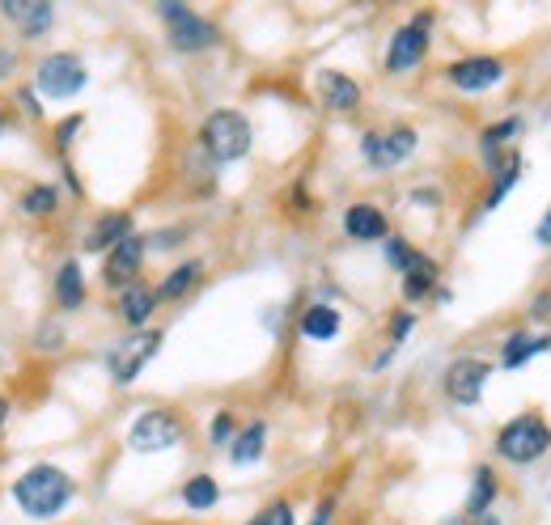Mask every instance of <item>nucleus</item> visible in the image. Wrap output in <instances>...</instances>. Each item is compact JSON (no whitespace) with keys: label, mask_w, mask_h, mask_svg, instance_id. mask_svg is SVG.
<instances>
[{"label":"nucleus","mask_w":551,"mask_h":525,"mask_svg":"<svg viewBox=\"0 0 551 525\" xmlns=\"http://www.w3.org/2000/svg\"><path fill=\"white\" fill-rule=\"evenodd\" d=\"M13 500L26 517L51 521L68 509V500H73V479H68L60 466H30L26 475L13 483Z\"/></svg>","instance_id":"nucleus-1"},{"label":"nucleus","mask_w":551,"mask_h":525,"mask_svg":"<svg viewBox=\"0 0 551 525\" xmlns=\"http://www.w3.org/2000/svg\"><path fill=\"white\" fill-rule=\"evenodd\" d=\"M547 449H551V428L539 415H518V420H509L496 432V454L505 462H518V466L539 462Z\"/></svg>","instance_id":"nucleus-2"},{"label":"nucleus","mask_w":551,"mask_h":525,"mask_svg":"<svg viewBox=\"0 0 551 525\" xmlns=\"http://www.w3.org/2000/svg\"><path fill=\"white\" fill-rule=\"evenodd\" d=\"M200 140L212 161H238L251 153V123L238 111H212L200 128Z\"/></svg>","instance_id":"nucleus-3"},{"label":"nucleus","mask_w":551,"mask_h":525,"mask_svg":"<svg viewBox=\"0 0 551 525\" xmlns=\"http://www.w3.org/2000/svg\"><path fill=\"white\" fill-rule=\"evenodd\" d=\"M162 22H166V34H170V47L174 51H208L221 43V30L208 22V17H200L195 9L179 5V0H166L162 9Z\"/></svg>","instance_id":"nucleus-4"},{"label":"nucleus","mask_w":551,"mask_h":525,"mask_svg":"<svg viewBox=\"0 0 551 525\" xmlns=\"http://www.w3.org/2000/svg\"><path fill=\"white\" fill-rule=\"evenodd\" d=\"M162 331H136V335H128V339H119L111 352H106V373L115 377L119 386H132L140 373H145V365L149 360L162 352Z\"/></svg>","instance_id":"nucleus-5"},{"label":"nucleus","mask_w":551,"mask_h":525,"mask_svg":"<svg viewBox=\"0 0 551 525\" xmlns=\"http://www.w3.org/2000/svg\"><path fill=\"white\" fill-rule=\"evenodd\" d=\"M85 81H90V72H85L81 56H73V51H56V56L39 60V72H34V85L47 98H77Z\"/></svg>","instance_id":"nucleus-6"},{"label":"nucleus","mask_w":551,"mask_h":525,"mask_svg":"<svg viewBox=\"0 0 551 525\" xmlns=\"http://www.w3.org/2000/svg\"><path fill=\"white\" fill-rule=\"evenodd\" d=\"M183 441V420L174 411H145L128 432V445L136 454H162Z\"/></svg>","instance_id":"nucleus-7"},{"label":"nucleus","mask_w":551,"mask_h":525,"mask_svg":"<svg viewBox=\"0 0 551 525\" xmlns=\"http://www.w3.org/2000/svg\"><path fill=\"white\" fill-rule=\"evenodd\" d=\"M416 153V132L412 128H390V132H365L361 140V157L373 170H395L399 161Z\"/></svg>","instance_id":"nucleus-8"},{"label":"nucleus","mask_w":551,"mask_h":525,"mask_svg":"<svg viewBox=\"0 0 551 525\" xmlns=\"http://www.w3.org/2000/svg\"><path fill=\"white\" fill-rule=\"evenodd\" d=\"M429 22L433 13H420L412 26L395 30V39L386 47V72H412L424 60V51H429Z\"/></svg>","instance_id":"nucleus-9"},{"label":"nucleus","mask_w":551,"mask_h":525,"mask_svg":"<svg viewBox=\"0 0 551 525\" xmlns=\"http://www.w3.org/2000/svg\"><path fill=\"white\" fill-rule=\"evenodd\" d=\"M488 377H492V365H488V360H475V356L454 360V365L446 369V394H450V403L475 407L479 398H484Z\"/></svg>","instance_id":"nucleus-10"},{"label":"nucleus","mask_w":551,"mask_h":525,"mask_svg":"<svg viewBox=\"0 0 551 525\" xmlns=\"http://www.w3.org/2000/svg\"><path fill=\"white\" fill-rule=\"evenodd\" d=\"M145 250H149V238H140V233H128L115 250H106V267H102V280L106 284H119V288H128L136 284V271L140 263H145Z\"/></svg>","instance_id":"nucleus-11"},{"label":"nucleus","mask_w":551,"mask_h":525,"mask_svg":"<svg viewBox=\"0 0 551 525\" xmlns=\"http://www.w3.org/2000/svg\"><path fill=\"white\" fill-rule=\"evenodd\" d=\"M446 77H450L454 89H462V94H484V89H492L505 77V64L496 56H467V60L450 64Z\"/></svg>","instance_id":"nucleus-12"},{"label":"nucleus","mask_w":551,"mask_h":525,"mask_svg":"<svg viewBox=\"0 0 551 525\" xmlns=\"http://www.w3.org/2000/svg\"><path fill=\"white\" fill-rule=\"evenodd\" d=\"M0 13H5L9 22L22 26V39H43L47 26H51V17H56V9H51L47 0H5Z\"/></svg>","instance_id":"nucleus-13"},{"label":"nucleus","mask_w":551,"mask_h":525,"mask_svg":"<svg viewBox=\"0 0 551 525\" xmlns=\"http://www.w3.org/2000/svg\"><path fill=\"white\" fill-rule=\"evenodd\" d=\"M318 98H323V106H331V111H357V106H361V85L352 77H344V72L323 68V72H318Z\"/></svg>","instance_id":"nucleus-14"},{"label":"nucleus","mask_w":551,"mask_h":525,"mask_svg":"<svg viewBox=\"0 0 551 525\" xmlns=\"http://www.w3.org/2000/svg\"><path fill=\"white\" fill-rule=\"evenodd\" d=\"M344 233L352 242H382L386 238V216L382 208H373V204H352L344 212Z\"/></svg>","instance_id":"nucleus-15"},{"label":"nucleus","mask_w":551,"mask_h":525,"mask_svg":"<svg viewBox=\"0 0 551 525\" xmlns=\"http://www.w3.org/2000/svg\"><path fill=\"white\" fill-rule=\"evenodd\" d=\"M153 310H157V288L136 280L119 293V318L128 322V327H145V322L153 318Z\"/></svg>","instance_id":"nucleus-16"},{"label":"nucleus","mask_w":551,"mask_h":525,"mask_svg":"<svg viewBox=\"0 0 551 525\" xmlns=\"http://www.w3.org/2000/svg\"><path fill=\"white\" fill-rule=\"evenodd\" d=\"M128 233H132V216L128 212H106V216H98L90 238H85V250H115Z\"/></svg>","instance_id":"nucleus-17"},{"label":"nucleus","mask_w":551,"mask_h":525,"mask_svg":"<svg viewBox=\"0 0 551 525\" xmlns=\"http://www.w3.org/2000/svg\"><path fill=\"white\" fill-rule=\"evenodd\" d=\"M56 301H60V310H81L85 305V276L77 259H68L56 271Z\"/></svg>","instance_id":"nucleus-18"},{"label":"nucleus","mask_w":551,"mask_h":525,"mask_svg":"<svg viewBox=\"0 0 551 525\" xmlns=\"http://www.w3.org/2000/svg\"><path fill=\"white\" fill-rule=\"evenodd\" d=\"M301 335L314 343H331L340 335V314H335L331 305H310V310L301 314Z\"/></svg>","instance_id":"nucleus-19"},{"label":"nucleus","mask_w":551,"mask_h":525,"mask_svg":"<svg viewBox=\"0 0 551 525\" xmlns=\"http://www.w3.org/2000/svg\"><path fill=\"white\" fill-rule=\"evenodd\" d=\"M547 348H551V339H543V335H509L505 352H501V369H522L526 360H535Z\"/></svg>","instance_id":"nucleus-20"},{"label":"nucleus","mask_w":551,"mask_h":525,"mask_svg":"<svg viewBox=\"0 0 551 525\" xmlns=\"http://www.w3.org/2000/svg\"><path fill=\"white\" fill-rule=\"evenodd\" d=\"M204 276V263H183V267H174L170 276L157 284V301H183L195 284H200Z\"/></svg>","instance_id":"nucleus-21"},{"label":"nucleus","mask_w":551,"mask_h":525,"mask_svg":"<svg viewBox=\"0 0 551 525\" xmlns=\"http://www.w3.org/2000/svg\"><path fill=\"white\" fill-rule=\"evenodd\" d=\"M263 445H268V424H251V428H242L234 445H229V458H234L238 466H251L263 458Z\"/></svg>","instance_id":"nucleus-22"},{"label":"nucleus","mask_w":551,"mask_h":525,"mask_svg":"<svg viewBox=\"0 0 551 525\" xmlns=\"http://www.w3.org/2000/svg\"><path fill=\"white\" fill-rule=\"evenodd\" d=\"M217 500H221V487H217V479H212V475L187 479V487H183V504H187V509L204 513V509H217Z\"/></svg>","instance_id":"nucleus-23"},{"label":"nucleus","mask_w":551,"mask_h":525,"mask_svg":"<svg viewBox=\"0 0 551 525\" xmlns=\"http://www.w3.org/2000/svg\"><path fill=\"white\" fill-rule=\"evenodd\" d=\"M433 284H437V263L424 255V259L403 276V297H407V301H420V297L433 293Z\"/></svg>","instance_id":"nucleus-24"},{"label":"nucleus","mask_w":551,"mask_h":525,"mask_svg":"<svg viewBox=\"0 0 551 525\" xmlns=\"http://www.w3.org/2000/svg\"><path fill=\"white\" fill-rule=\"evenodd\" d=\"M492 500H496V475H492L488 466H479V470H475V487H471V500H467V509H462V513H467V517H484Z\"/></svg>","instance_id":"nucleus-25"},{"label":"nucleus","mask_w":551,"mask_h":525,"mask_svg":"<svg viewBox=\"0 0 551 525\" xmlns=\"http://www.w3.org/2000/svg\"><path fill=\"white\" fill-rule=\"evenodd\" d=\"M56 208H60V191L47 187V183L30 187V191L22 195V212H26V216H51Z\"/></svg>","instance_id":"nucleus-26"},{"label":"nucleus","mask_w":551,"mask_h":525,"mask_svg":"<svg viewBox=\"0 0 551 525\" xmlns=\"http://www.w3.org/2000/svg\"><path fill=\"white\" fill-rule=\"evenodd\" d=\"M522 132V119H505V123H492V128L484 132V157H488V166H496V149H501V144H509L513 136ZM501 170V166H496Z\"/></svg>","instance_id":"nucleus-27"},{"label":"nucleus","mask_w":551,"mask_h":525,"mask_svg":"<svg viewBox=\"0 0 551 525\" xmlns=\"http://www.w3.org/2000/svg\"><path fill=\"white\" fill-rule=\"evenodd\" d=\"M420 259H424L420 250H412V246H407L403 238H386V263L395 267L399 276H407V271H412V267H416Z\"/></svg>","instance_id":"nucleus-28"},{"label":"nucleus","mask_w":551,"mask_h":525,"mask_svg":"<svg viewBox=\"0 0 551 525\" xmlns=\"http://www.w3.org/2000/svg\"><path fill=\"white\" fill-rule=\"evenodd\" d=\"M518 178H522V161H518V157H513V161H509V166H505V174H501V178H496V187L488 191V199H484V208H488V212H492V208H501V199L509 195V187H513V183H518Z\"/></svg>","instance_id":"nucleus-29"},{"label":"nucleus","mask_w":551,"mask_h":525,"mask_svg":"<svg viewBox=\"0 0 551 525\" xmlns=\"http://www.w3.org/2000/svg\"><path fill=\"white\" fill-rule=\"evenodd\" d=\"M208 437H212V445H234V437H238V428H234V415H229V411H221L217 420H212Z\"/></svg>","instance_id":"nucleus-30"},{"label":"nucleus","mask_w":551,"mask_h":525,"mask_svg":"<svg viewBox=\"0 0 551 525\" xmlns=\"http://www.w3.org/2000/svg\"><path fill=\"white\" fill-rule=\"evenodd\" d=\"M251 525H293V509L284 500H276V504H268V509H263Z\"/></svg>","instance_id":"nucleus-31"},{"label":"nucleus","mask_w":551,"mask_h":525,"mask_svg":"<svg viewBox=\"0 0 551 525\" xmlns=\"http://www.w3.org/2000/svg\"><path fill=\"white\" fill-rule=\"evenodd\" d=\"M81 115H68L64 123H60V128H56V144H60V149H68V144H73V132H81Z\"/></svg>","instance_id":"nucleus-32"},{"label":"nucleus","mask_w":551,"mask_h":525,"mask_svg":"<svg viewBox=\"0 0 551 525\" xmlns=\"http://www.w3.org/2000/svg\"><path fill=\"white\" fill-rule=\"evenodd\" d=\"M412 327H416V318H412V314H399L395 322H390V343L399 348V343H403L407 335H412Z\"/></svg>","instance_id":"nucleus-33"},{"label":"nucleus","mask_w":551,"mask_h":525,"mask_svg":"<svg viewBox=\"0 0 551 525\" xmlns=\"http://www.w3.org/2000/svg\"><path fill=\"white\" fill-rule=\"evenodd\" d=\"M179 242H183V233H179V229H166V233H153L149 246H153V250H170V246H179Z\"/></svg>","instance_id":"nucleus-34"},{"label":"nucleus","mask_w":551,"mask_h":525,"mask_svg":"<svg viewBox=\"0 0 551 525\" xmlns=\"http://www.w3.org/2000/svg\"><path fill=\"white\" fill-rule=\"evenodd\" d=\"M60 343H64V339H60V331H56V327H43L39 348H60Z\"/></svg>","instance_id":"nucleus-35"},{"label":"nucleus","mask_w":551,"mask_h":525,"mask_svg":"<svg viewBox=\"0 0 551 525\" xmlns=\"http://www.w3.org/2000/svg\"><path fill=\"white\" fill-rule=\"evenodd\" d=\"M535 238L543 242V246H551V208H547V216L539 221V229H535Z\"/></svg>","instance_id":"nucleus-36"},{"label":"nucleus","mask_w":551,"mask_h":525,"mask_svg":"<svg viewBox=\"0 0 551 525\" xmlns=\"http://www.w3.org/2000/svg\"><path fill=\"white\" fill-rule=\"evenodd\" d=\"M17 64V56H13V51L9 47H0V81H5L9 77V68Z\"/></svg>","instance_id":"nucleus-37"},{"label":"nucleus","mask_w":551,"mask_h":525,"mask_svg":"<svg viewBox=\"0 0 551 525\" xmlns=\"http://www.w3.org/2000/svg\"><path fill=\"white\" fill-rule=\"evenodd\" d=\"M412 199H416V204H424V208H437V191H412Z\"/></svg>","instance_id":"nucleus-38"},{"label":"nucleus","mask_w":551,"mask_h":525,"mask_svg":"<svg viewBox=\"0 0 551 525\" xmlns=\"http://www.w3.org/2000/svg\"><path fill=\"white\" fill-rule=\"evenodd\" d=\"M331 513H335V504H331V500H327V504H318V513H314V521H310V525H327V521H331Z\"/></svg>","instance_id":"nucleus-39"},{"label":"nucleus","mask_w":551,"mask_h":525,"mask_svg":"<svg viewBox=\"0 0 551 525\" xmlns=\"http://www.w3.org/2000/svg\"><path fill=\"white\" fill-rule=\"evenodd\" d=\"M9 420V398H0V424Z\"/></svg>","instance_id":"nucleus-40"},{"label":"nucleus","mask_w":551,"mask_h":525,"mask_svg":"<svg viewBox=\"0 0 551 525\" xmlns=\"http://www.w3.org/2000/svg\"><path fill=\"white\" fill-rule=\"evenodd\" d=\"M479 525H501V521H496V517H484V521H479Z\"/></svg>","instance_id":"nucleus-41"},{"label":"nucleus","mask_w":551,"mask_h":525,"mask_svg":"<svg viewBox=\"0 0 551 525\" xmlns=\"http://www.w3.org/2000/svg\"><path fill=\"white\" fill-rule=\"evenodd\" d=\"M0 132H5V123H0Z\"/></svg>","instance_id":"nucleus-42"}]
</instances>
